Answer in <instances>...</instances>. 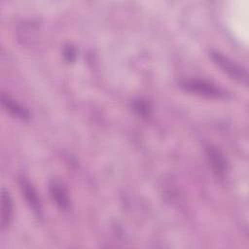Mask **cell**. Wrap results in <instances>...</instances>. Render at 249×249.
I'll use <instances>...</instances> for the list:
<instances>
[{"instance_id": "1", "label": "cell", "mask_w": 249, "mask_h": 249, "mask_svg": "<svg viewBox=\"0 0 249 249\" xmlns=\"http://www.w3.org/2000/svg\"><path fill=\"white\" fill-rule=\"evenodd\" d=\"M181 88L186 91L209 98H222L225 91L212 82L203 79H188L181 83Z\"/></svg>"}, {"instance_id": "2", "label": "cell", "mask_w": 249, "mask_h": 249, "mask_svg": "<svg viewBox=\"0 0 249 249\" xmlns=\"http://www.w3.org/2000/svg\"><path fill=\"white\" fill-rule=\"evenodd\" d=\"M210 56L212 60L218 65L225 73L234 80H237L241 83H247V72L244 67L239 65L237 62L233 61L230 57L221 53L217 51H211Z\"/></svg>"}, {"instance_id": "3", "label": "cell", "mask_w": 249, "mask_h": 249, "mask_svg": "<svg viewBox=\"0 0 249 249\" xmlns=\"http://www.w3.org/2000/svg\"><path fill=\"white\" fill-rule=\"evenodd\" d=\"M18 185L20 188V191L27 201L28 205L30 206L31 210L34 212L35 215L40 216L42 212V206L41 201L38 196V193L36 189L33 187V185L23 176L18 177Z\"/></svg>"}, {"instance_id": "4", "label": "cell", "mask_w": 249, "mask_h": 249, "mask_svg": "<svg viewBox=\"0 0 249 249\" xmlns=\"http://www.w3.org/2000/svg\"><path fill=\"white\" fill-rule=\"evenodd\" d=\"M205 154L212 169L219 176L224 175L227 171V161L223 154L212 145H207L205 147Z\"/></svg>"}, {"instance_id": "5", "label": "cell", "mask_w": 249, "mask_h": 249, "mask_svg": "<svg viewBox=\"0 0 249 249\" xmlns=\"http://www.w3.org/2000/svg\"><path fill=\"white\" fill-rule=\"evenodd\" d=\"M1 102H2V105L6 108V110L9 111L13 116L23 121L28 120L30 118L29 111L25 107H23L20 103L13 99L11 96L5 93H2Z\"/></svg>"}, {"instance_id": "6", "label": "cell", "mask_w": 249, "mask_h": 249, "mask_svg": "<svg viewBox=\"0 0 249 249\" xmlns=\"http://www.w3.org/2000/svg\"><path fill=\"white\" fill-rule=\"evenodd\" d=\"M49 188H50L51 196L54 200V202L56 203V205L61 209H64V210L68 209L70 204L69 196H68L67 191L62 186V184L58 181H52L49 185Z\"/></svg>"}, {"instance_id": "7", "label": "cell", "mask_w": 249, "mask_h": 249, "mask_svg": "<svg viewBox=\"0 0 249 249\" xmlns=\"http://www.w3.org/2000/svg\"><path fill=\"white\" fill-rule=\"evenodd\" d=\"M13 214V200L9 193L3 189L1 195V229L4 231L8 228Z\"/></svg>"}, {"instance_id": "8", "label": "cell", "mask_w": 249, "mask_h": 249, "mask_svg": "<svg viewBox=\"0 0 249 249\" xmlns=\"http://www.w3.org/2000/svg\"><path fill=\"white\" fill-rule=\"evenodd\" d=\"M38 30V26L33 21H23L18 26L17 34L19 41L22 44H27L31 42L35 37V33Z\"/></svg>"}, {"instance_id": "9", "label": "cell", "mask_w": 249, "mask_h": 249, "mask_svg": "<svg viewBox=\"0 0 249 249\" xmlns=\"http://www.w3.org/2000/svg\"><path fill=\"white\" fill-rule=\"evenodd\" d=\"M133 106H134V110H135L139 115L146 116V115L149 114L150 107H149V104H148L145 100H142V99L135 100Z\"/></svg>"}, {"instance_id": "10", "label": "cell", "mask_w": 249, "mask_h": 249, "mask_svg": "<svg viewBox=\"0 0 249 249\" xmlns=\"http://www.w3.org/2000/svg\"><path fill=\"white\" fill-rule=\"evenodd\" d=\"M63 56L69 62L74 61V59L76 58V50L70 45L65 46L63 49Z\"/></svg>"}]
</instances>
